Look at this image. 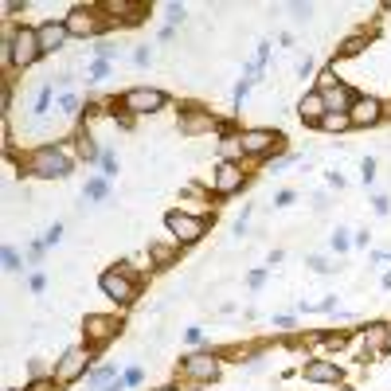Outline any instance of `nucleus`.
I'll return each instance as SVG.
<instances>
[{
    "mask_svg": "<svg viewBox=\"0 0 391 391\" xmlns=\"http://www.w3.org/2000/svg\"><path fill=\"white\" fill-rule=\"evenodd\" d=\"M98 286H102V294L114 301V306H129V301L137 298V282H133V274H126L121 266L106 270L102 278H98Z\"/></svg>",
    "mask_w": 391,
    "mask_h": 391,
    "instance_id": "423d86ee",
    "label": "nucleus"
},
{
    "mask_svg": "<svg viewBox=\"0 0 391 391\" xmlns=\"http://www.w3.org/2000/svg\"><path fill=\"white\" fill-rule=\"evenodd\" d=\"M372 212L375 215H387L391 212V200H387V196H372Z\"/></svg>",
    "mask_w": 391,
    "mask_h": 391,
    "instance_id": "72a5a7b5",
    "label": "nucleus"
},
{
    "mask_svg": "<svg viewBox=\"0 0 391 391\" xmlns=\"http://www.w3.org/2000/svg\"><path fill=\"white\" fill-rule=\"evenodd\" d=\"M294 200H298V196L289 192V188H282V192L274 196V207H289V204H294Z\"/></svg>",
    "mask_w": 391,
    "mask_h": 391,
    "instance_id": "f704fd0d",
    "label": "nucleus"
},
{
    "mask_svg": "<svg viewBox=\"0 0 391 391\" xmlns=\"http://www.w3.org/2000/svg\"><path fill=\"white\" fill-rule=\"evenodd\" d=\"M149 59H153V52H149V47H137V52H133V63H137V67H145Z\"/></svg>",
    "mask_w": 391,
    "mask_h": 391,
    "instance_id": "ea45409f",
    "label": "nucleus"
},
{
    "mask_svg": "<svg viewBox=\"0 0 391 391\" xmlns=\"http://www.w3.org/2000/svg\"><path fill=\"white\" fill-rule=\"evenodd\" d=\"M301 380L306 383H340L344 380V372H340V364L337 360H309L306 368H301Z\"/></svg>",
    "mask_w": 391,
    "mask_h": 391,
    "instance_id": "2eb2a0df",
    "label": "nucleus"
},
{
    "mask_svg": "<svg viewBox=\"0 0 391 391\" xmlns=\"http://www.w3.org/2000/svg\"><path fill=\"white\" fill-rule=\"evenodd\" d=\"M90 75H94V78H106V75H110V63H106V59H98V63L90 67Z\"/></svg>",
    "mask_w": 391,
    "mask_h": 391,
    "instance_id": "a19ab883",
    "label": "nucleus"
},
{
    "mask_svg": "<svg viewBox=\"0 0 391 391\" xmlns=\"http://www.w3.org/2000/svg\"><path fill=\"white\" fill-rule=\"evenodd\" d=\"M349 118H352V129H375L383 118H387V106H383L380 98H372V94H356Z\"/></svg>",
    "mask_w": 391,
    "mask_h": 391,
    "instance_id": "6e6552de",
    "label": "nucleus"
},
{
    "mask_svg": "<svg viewBox=\"0 0 391 391\" xmlns=\"http://www.w3.org/2000/svg\"><path fill=\"white\" fill-rule=\"evenodd\" d=\"M184 20V4H169V24H180Z\"/></svg>",
    "mask_w": 391,
    "mask_h": 391,
    "instance_id": "79ce46f5",
    "label": "nucleus"
},
{
    "mask_svg": "<svg viewBox=\"0 0 391 391\" xmlns=\"http://www.w3.org/2000/svg\"><path fill=\"white\" fill-rule=\"evenodd\" d=\"M43 251H47V243H32V247H28V263H40Z\"/></svg>",
    "mask_w": 391,
    "mask_h": 391,
    "instance_id": "e433bc0d",
    "label": "nucleus"
},
{
    "mask_svg": "<svg viewBox=\"0 0 391 391\" xmlns=\"http://www.w3.org/2000/svg\"><path fill=\"white\" fill-rule=\"evenodd\" d=\"M114 55H118V52H114V43H98V59H106V63H110Z\"/></svg>",
    "mask_w": 391,
    "mask_h": 391,
    "instance_id": "37998d69",
    "label": "nucleus"
},
{
    "mask_svg": "<svg viewBox=\"0 0 391 391\" xmlns=\"http://www.w3.org/2000/svg\"><path fill=\"white\" fill-rule=\"evenodd\" d=\"M298 161H301L298 153H286V157H278V161H274V164H270V169H266V172H282V169H289V164H298Z\"/></svg>",
    "mask_w": 391,
    "mask_h": 391,
    "instance_id": "2f4dec72",
    "label": "nucleus"
},
{
    "mask_svg": "<svg viewBox=\"0 0 391 391\" xmlns=\"http://www.w3.org/2000/svg\"><path fill=\"white\" fill-rule=\"evenodd\" d=\"M325 114H329V106H325L321 90H306V94H301V102H298V118L306 121V126H321Z\"/></svg>",
    "mask_w": 391,
    "mask_h": 391,
    "instance_id": "f3484780",
    "label": "nucleus"
},
{
    "mask_svg": "<svg viewBox=\"0 0 391 391\" xmlns=\"http://www.w3.org/2000/svg\"><path fill=\"white\" fill-rule=\"evenodd\" d=\"M114 380H118V368H98V372H90V387H94V391L110 387Z\"/></svg>",
    "mask_w": 391,
    "mask_h": 391,
    "instance_id": "b1692460",
    "label": "nucleus"
},
{
    "mask_svg": "<svg viewBox=\"0 0 391 391\" xmlns=\"http://www.w3.org/2000/svg\"><path fill=\"white\" fill-rule=\"evenodd\" d=\"M207 129H215V118L207 110H192L180 118V133L184 137H196V133H207Z\"/></svg>",
    "mask_w": 391,
    "mask_h": 391,
    "instance_id": "a211bd4d",
    "label": "nucleus"
},
{
    "mask_svg": "<svg viewBox=\"0 0 391 391\" xmlns=\"http://www.w3.org/2000/svg\"><path fill=\"white\" fill-rule=\"evenodd\" d=\"M317 309H321V313H332V309H337V294H329L325 301H317Z\"/></svg>",
    "mask_w": 391,
    "mask_h": 391,
    "instance_id": "c03bdc74",
    "label": "nucleus"
},
{
    "mask_svg": "<svg viewBox=\"0 0 391 391\" xmlns=\"http://www.w3.org/2000/svg\"><path fill=\"white\" fill-rule=\"evenodd\" d=\"M164 98L161 90H153V86H133V90H126L121 94V110L129 114V118H141V114H157V110H164Z\"/></svg>",
    "mask_w": 391,
    "mask_h": 391,
    "instance_id": "20e7f679",
    "label": "nucleus"
},
{
    "mask_svg": "<svg viewBox=\"0 0 391 391\" xmlns=\"http://www.w3.org/2000/svg\"><path fill=\"white\" fill-rule=\"evenodd\" d=\"M102 176H118V157H114L110 149L102 153Z\"/></svg>",
    "mask_w": 391,
    "mask_h": 391,
    "instance_id": "c756f323",
    "label": "nucleus"
},
{
    "mask_svg": "<svg viewBox=\"0 0 391 391\" xmlns=\"http://www.w3.org/2000/svg\"><path fill=\"white\" fill-rule=\"evenodd\" d=\"M329 247L337 251V255H344V251L352 247V231H344V227H337L332 231V239H329Z\"/></svg>",
    "mask_w": 391,
    "mask_h": 391,
    "instance_id": "393cba45",
    "label": "nucleus"
},
{
    "mask_svg": "<svg viewBox=\"0 0 391 391\" xmlns=\"http://www.w3.org/2000/svg\"><path fill=\"white\" fill-rule=\"evenodd\" d=\"M364 47H368V35L356 32V35H349V40L340 43V52H337V55H340V59H349V55H360Z\"/></svg>",
    "mask_w": 391,
    "mask_h": 391,
    "instance_id": "4be33fe9",
    "label": "nucleus"
},
{
    "mask_svg": "<svg viewBox=\"0 0 391 391\" xmlns=\"http://www.w3.org/2000/svg\"><path fill=\"white\" fill-rule=\"evenodd\" d=\"M24 169L32 172V176H40V180H63V176L75 172V161H71L67 149H59V145H40V149L28 153Z\"/></svg>",
    "mask_w": 391,
    "mask_h": 391,
    "instance_id": "f03ea898",
    "label": "nucleus"
},
{
    "mask_svg": "<svg viewBox=\"0 0 391 391\" xmlns=\"http://www.w3.org/2000/svg\"><path fill=\"white\" fill-rule=\"evenodd\" d=\"M282 141H286V137L274 133V129H243V133H239L243 157H270V153L282 149Z\"/></svg>",
    "mask_w": 391,
    "mask_h": 391,
    "instance_id": "0eeeda50",
    "label": "nucleus"
},
{
    "mask_svg": "<svg viewBox=\"0 0 391 391\" xmlns=\"http://www.w3.org/2000/svg\"><path fill=\"white\" fill-rule=\"evenodd\" d=\"M78 106H83V102H78L75 94H63V102H59V110H63V114H67V118H75V114H78Z\"/></svg>",
    "mask_w": 391,
    "mask_h": 391,
    "instance_id": "c85d7f7f",
    "label": "nucleus"
},
{
    "mask_svg": "<svg viewBox=\"0 0 391 391\" xmlns=\"http://www.w3.org/2000/svg\"><path fill=\"white\" fill-rule=\"evenodd\" d=\"M35 32H40V47H43V55L63 52V43L71 40V32H67V24H63V20H47V24H40Z\"/></svg>",
    "mask_w": 391,
    "mask_h": 391,
    "instance_id": "dca6fc26",
    "label": "nucleus"
},
{
    "mask_svg": "<svg viewBox=\"0 0 391 391\" xmlns=\"http://www.w3.org/2000/svg\"><path fill=\"white\" fill-rule=\"evenodd\" d=\"M360 180H364V184H368V188H372V184H375V161H372V157H368V161H364V164H360Z\"/></svg>",
    "mask_w": 391,
    "mask_h": 391,
    "instance_id": "7c9ffc66",
    "label": "nucleus"
},
{
    "mask_svg": "<svg viewBox=\"0 0 391 391\" xmlns=\"http://www.w3.org/2000/svg\"><path fill=\"white\" fill-rule=\"evenodd\" d=\"M219 360L215 356H207V352H196V356H184L180 360V372H184V380H192V383H212V380H219Z\"/></svg>",
    "mask_w": 391,
    "mask_h": 391,
    "instance_id": "9d476101",
    "label": "nucleus"
},
{
    "mask_svg": "<svg viewBox=\"0 0 391 391\" xmlns=\"http://www.w3.org/2000/svg\"><path fill=\"white\" fill-rule=\"evenodd\" d=\"M102 8H106V12H118V16L129 20V24H137V20L145 16V4H126V0H106Z\"/></svg>",
    "mask_w": 391,
    "mask_h": 391,
    "instance_id": "6ab92c4d",
    "label": "nucleus"
},
{
    "mask_svg": "<svg viewBox=\"0 0 391 391\" xmlns=\"http://www.w3.org/2000/svg\"><path fill=\"white\" fill-rule=\"evenodd\" d=\"M180 196H184V200H207V192L200 184H184V188H180Z\"/></svg>",
    "mask_w": 391,
    "mask_h": 391,
    "instance_id": "473e14b6",
    "label": "nucleus"
},
{
    "mask_svg": "<svg viewBox=\"0 0 391 391\" xmlns=\"http://www.w3.org/2000/svg\"><path fill=\"white\" fill-rule=\"evenodd\" d=\"M164 227L172 231V239H176V247H192V243H200L204 239V231H207V223H204V215H188V212H169L164 215Z\"/></svg>",
    "mask_w": 391,
    "mask_h": 391,
    "instance_id": "7ed1b4c3",
    "label": "nucleus"
},
{
    "mask_svg": "<svg viewBox=\"0 0 391 391\" xmlns=\"http://www.w3.org/2000/svg\"><path fill=\"white\" fill-rule=\"evenodd\" d=\"M63 24H67V32L75 35V40H90V35H98L106 28V20L98 8H71L67 16H63Z\"/></svg>",
    "mask_w": 391,
    "mask_h": 391,
    "instance_id": "1a4fd4ad",
    "label": "nucleus"
},
{
    "mask_svg": "<svg viewBox=\"0 0 391 391\" xmlns=\"http://www.w3.org/2000/svg\"><path fill=\"white\" fill-rule=\"evenodd\" d=\"M274 325H278V329H289V325H294V317H289V313H278V317H274Z\"/></svg>",
    "mask_w": 391,
    "mask_h": 391,
    "instance_id": "3c124183",
    "label": "nucleus"
},
{
    "mask_svg": "<svg viewBox=\"0 0 391 391\" xmlns=\"http://www.w3.org/2000/svg\"><path fill=\"white\" fill-rule=\"evenodd\" d=\"M43 47H40V32L35 28H8L4 32V43H0V59H4V67H32V63H40Z\"/></svg>",
    "mask_w": 391,
    "mask_h": 391,
    "instance_id": "f257e3e1",
    "label": "nucleus"
},
{
    "mask_svg": "<svg viewBox=\"0 0 391 391\" xmlns=\"http://www.w3.org/2000/svg\"><path fill=\"white\" fill-rule=\"evenodd\" d=\"M184 337H188V340H192V344H200V340H204V329H200V325H192V329H188V332H184Z\"/></svg>",
    "mask_w": 391,
    "mask_h": 391,
    "instance_id": "a18cd8bd",
    "label": "nucleus"
},
{
    "mask_svg": "<svg viewBox=\"0 0 391 391\" xmlns=\"http://www.w3.org/2000/svg\"><path fill=\"white\" fill-rule=\"evenodd\" d=\"M368 239H372V231H356V235H352V243H356V247H368Z\"/></svg>",
    "mask_w": 391,
    "mask_h": 391,
    "instance_id": "09e8293b",
    "label": "nucleus"
},
{
    "mask_svg": "<svg viewBox=\"0 0 391 391\" xmlns=\"http://www.w3.org/2000/svg\"><path fill=\"white\" fill-rule=\"evenodd\" d=\"M161 391H176V387H161Z\"/></svg>",
    "mask_w": 391,
    "mask_h": 391,
    "instance_id": "603ef678",
    "label": "nucleus"
},
{
    "mask_svg": "<svg viewBox=\"0 0 391 391\" xmlns=\"http://www.w3.org/2000/svg\"><path fill=\"white\" fill-rule=\"evenodd\" d=\"M176 258H180V247H161V243L149 247V263H153V266H172Z\"/></svg>",
    "mask_w": 391,
    "mask_h": 391,
    "instance_id": "aec40b11",
    "label": "nucleus"
},
{
    "mask_svg": "<svg viewBox=\"0 0 391 391\" xmlns=\"http://www.w3.org/2000/svg\"><path fill=\"white\" fill-rule=\"evenodd\" d=\"M121 380H126V387H137V383L145 380V372H141V368H129V372L121 375Z\"/></svg>",
    "mask_w": 391,
    "mask_h": 391,
    "instance_id": "c9c22d12",
    "label": "nucleus"
},
{
    "mask_svg": "<svg viewBox=\"0 0 391 391\" xmlns=\"http://www.w3.org/2000/svg\"><path fill=\"white\" fill-rule=\"evenodd\" d=\"M4 391H16V387H4Z\"/></svg>",
    "mask_w": 391,
    "mask_h": 391,
    "instance_id": "864d4df0",
    "label": "nucleus"
},
{
    "mask_svg": "<svg viewBox=\"0 0 391 391\" xmlns=\"http://www.w3.org/2000/svg\"><path fill=\"white\" fill-rule=\"evenodd\" d=\"M263 282H266V270H251V274H247V286H251V289H258Z\"/></svg>",
    "mask_w": 391,
    "mask_h": 391,
    "instance_id": "4c0bfd02",
    "label": "nucleus"
},
{
    "mask_svg": "<svg viewBox=\"0 0 391 391\" xmlns=\"http://www.w3.org/2000/svg\"><path fill=\"white\" fill-rule=\"evenodd\" d=\"M317 129H325V133H344V129H352V118L349 114H325Z\"/></svg>",
    "mask_w": 391,
    "mask_h": 391,
    "instance_id": "412c9836",
    "label": "nucleus"
},
{
    "mask_svg": "<svg viewBox=\"0 0 391 391\" xmlns=\"http://www.w3.org/2000/svg\"><path fill=\"white\" fill-rule=\"evenodd\" d=\"M52 94H55V86L52 83H47V86H43V90H40V98H35V118H43V114H47V106H52Z\"/></svg>",
    "mask_w": 391,
    "mask_h": 391,
    "instance_id": "a878e982",
    "label": "nucleus"
},
{
    "mask_svg": "<svg viewBox=\"0 0 391 391\" xmlns=\"http://www.w3.org/2000/svg\"><path fill=\"white\" fill-rule=\"evenodd\" d=\"M306 266H313L317 274H332V270H337V266H332L329 258H321V255H309V258H306Z\"/></svg>",
    "mask_w": 391,
    "mask_h": 391,
    "instance_id": "bb28decb",
    "label": "nucleus"
},
{
    "mask_svg": "<svg viewBox=\"0 0 391 391\" xmlns=\"http://www.w3.org/2000/svg\"><path fill=\"white\" fill-rule=\"evenodd\" d=\"M289 12H294V16H298V20H306L313 8H309V4H289Z\"/></svg>",
    "mask_w": 391,
    "mask_h": 391,
    "instance_id": "49530a36",
    "label": "nucleus"
},
{
    "mask_svg": "<svg viewBox=\"0 0 391 391\" xmlns=\"http://www.w3.org/2000/svg\"><path fill=\"white\" fill-rule=\"evenodd\" d=\"M59 239H63V227H59V223H55V227L47 231V235H43V243H47V247H55V243H59Z\"/></svg>",
    "mask_w": 391,
    "mask_h": 391,
    "instance_id": "58836bf2",
    "label": "nucleus"
},
{
    "mask_svg": "<svg viewBox=\"0 0 391 391\" xmlns=\"http://www.w3.org/2000/svg\"><path fill=\"white\" fill-rule=\"evenodd\" d=\"M313 90H321V98H325V106H329V114H349L352 110V102H356V94L349 90L344 83H325V86H313Z\"/></svg>",
    "mask_w": 391,
    "mask_h": 391,
    "instance_id": "4468645a",
    "label": "nucleus"
},
{
    "mask_svg": "<svg viewBox=\"0 0 391 391\" xmlns=\"http://www.w3.org/2000/svg\"><path fill=\"white\" fill-rule=\"evenodd\" d=\"M309 71H313V59H309V55H306V59L298 63V75H301V78H309Z\"/></svg>",
    "mask_w": 391,
    "mask_h": 391,
    "instance_id": "de8ad7c7",
    "label": "nucleus"
},
{
    "mask_svg": "<svg viewBox=\"0 0 391 391\" xmlns=\"http://www.w3.org/2000/svg\"><path fill=\"white\" fill-rule=\"evenodd\" d=\"M243 184H247V172L239 169L235 161L215 164V172H212V192L215 196H235V192H243Z\"/></svg>",
    "mask_w": 391,
    "mask_h": 391,
    "instance_id": "9b49d317",
    "label": "nucleus"
},
{
    "mask_svg": "<svg viewBox=\"0 0 391 391\" xmlns=\"http://www.w3.org/2000/svg\"><path fill=\"white\" fill-rule=\"evenodd\" d=\"M83 196H86V200H106V196H110V184H106V176H94V180H86Z\"/></svg>",
    "mask_w": 391,
    "mask_h": 391,
    "instance_id": "5701e85b",
    "label": "nucleus"
},
{
    "mask_svg": "<svg viewBox=\"0 0 391 391\" xmlns=\"http://www.w3.org/2000/svg\"><path fill=\"white\" fill-rule=\"evenodd\" d=\"M90 372V349H67L59 356V364H55V372H52V380L59 383V387H67V383H75V380H83V375Z\"/></svg>",
    "mask_w": 391,
    "mask_h": 391,
    "instance_id": "39448f33",
    "label": "nucleus"
},
{
    "mask_svg": "<svg viewBox=\"0 0 391 391\" xmlns=\"http://www.w3.org/2000/svg\"><path fill=\"white\" fill-rule=\"evenodd\" d=\"M118 329H121V321H118V317H110V313H90L83 321V332H86V344H90V349L114 340V337H118Z\"/></svg>",
    "mask_w": 391,
    "mask_h": 391,
    "instance_id": "f8f14e48",
    "label": "nucleus"
},
{
    "mask_svg": "<svg viewBox=\"0 0 391 391\" xmlns=\"http://www.w3.org/2000/svg\"><path fill=\"white\" fill-rule=\"evenodd\" d=\"M4 270H12V274H16V270H24V258H20L12 247H4Z\"/></svg>",
    "mask_w": 391,
    "mask_h": 391,
    "instance_id": "cd10ccee",
    "label": "nucleus"
},
{
    "mask_svg": "<svg viewBox=\"0 0 391 391\" xmlns=\"http://www.w3.org/2000/svg\"><path fill=\"white\" fill-rule=\"evenodd\" d=\"M360 344H364V356H387L391 352V325L387 321H375L368 329H360Z\"/></svg>",
    "mask_w": 391,
    "mask_h": 391,
    "instance_id": "ddd939ff",
    "label": "nucleus"
},
{
    "mask_svg": "<svg viewBox=\"0 0 391 391\" xmlns=\"http://www.w3.org/2000/svg\"><path fill=\"white\" fill-rule=\"evenodd\" d=\"M28 286H32V289H35V294H40V289H43V286H47V278H43V274H32V282H28Z\"/></svg>",
    "mask_w": 391,
    "mask_h": 391,
    "instance_id": "8fccbe9b",
    "label": "nucleus"
}]
</instances>
